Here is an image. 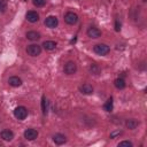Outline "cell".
I'll list each match as a JSON object with an SVG mask.
<instances>
[{"instance_id": "obj_12", "label": "cell", "mask_w": 147, "mask_h": 147, "mask_svg": "<svg viewBox=\"0 0 147 147\" xmlns=\"http://www.w3.org/2000/svg\"><path fill=\"white\" fill-rule=\"evenodd\" d=\"M8 83H9L10 86L18 87V86L22 85V79H21L20 77H17V76H13V77H10V78L8 79Z\"/></svg>"}, {"instance_id": "obj_15", "label": "cell", "mask_w": 147, "mask_h": 147, "mask_svg": "<svg viewBox=\"0 0 147 147\" xmlns=\"http://www.w3.org/2000/svg\"><path fill=\"white\" fill-rule=\"evenodd\" d=\"M42 46H44V48L46 51H53V49L56 48V42L52 41V40H46V41H44Z\"/></svg>"}, {"instance_id": "obj_11", "label": "cell", "mask_w": 147, "mask_h": 147, "mask_svg": "<svg viewBox=\"0 0 147 147\" xmlns=\"http://www.w3.org/2000/svg\"><path fill=\"white\" fill-rule=\"evenodd\" d=\"M53 141L56 144V145H63L65 141H67V137L62 133H56L53 136Z\"/></svg>"}, {"instance_id": "obj_24", "label": "cell", "mask_w": 147, "mask_h": 147, "mask_svg": "<svg viewBox=\"0 0 147 147\" xmlns=\"http://www.w3.org/2000/svg\"><path fill=\"white\" fill-rule=\"evenodd\" d=\"M121 133H122L121 131H116V132H113V133L110 134V138H113V139H114L116 136H118V134H121Z\"/></svg>"}, {"instance_id": "obj_2", "label": "cell", "mask_w": 147, "mask_h": 147, "mask_svg": "<svg viewBox=\"0 0 147 147\" xmlns=\"http://www.w3.org/2000/svg\"><path fill=\"white\" fill-rule=\"evenodd\" d=\"M14 116L17 118V119H24L26 118L28 116V109L23 106H20V107H16L15 110H14Z\"/></svg>"}, {"instance_id": "obj_23", "label": "cell", "mask_w": 147, "mask_h": 147, "mask_svg": "<svg viewBox=\"0 0 147 147\" xmlns=\"http://www.w3.org/2000/svg\"><path fill=\"white\" fill-rule=\"evenodd\" d=\"M90 70L92 71V74H98V72H99V68H98L95 64H92L91 68H90Z\"/></svg>"}, {"instance_id": "obj_1", "label": "cell", "mask_w": 147, "mask_h": 147, "mask_svg": "<svg viewBox=\"0 0 147 147\" xmlns=\"http://www.w3.org/2000/svg\"><path fill=\"white\" fill-rule=\"evenodd\" d=\"M94 53H96L98 55H107L110 52L109 46H107L106 44H98L93 47Z\"/></svg>"}, {"instance_id": "obj_10", "label": "cell", "mask_w": 147, "mask_h": 147, "mask_svg": "<svg viewBox=\"0 0 147 147\" xmlns=\"http://www.w3.org/2000/svg\"><path fill=\"white\" fill-rule=\"evenodd\" d=\"M0 137H1L3 140H6V141H10V140L14 138V133H13L11 130L6 129V130H2V131H1Z\"/></svg>"}, {"instance_id": "obj_19", "label": "cell", "mask_w": 147, "mask_h": 147, "mask_svg": "<svg viewBox=\"0 0 147 147\" xmlns=\"http://www.w3.org/2000/svg\"><path fill=\"white\" fill-rule=\"evenodd\" d=\"M32 2L36 7H42V6H45L46 0H32Z\"/></svg>"}, {"instance_id": "obj_3", "label": "cell", "mask_w": 147, "mask_h": 147, "mask_svg": "<svg viewBox=\"0 0 147 147\" xmlns=\"http://www.w3.org/2000/svg\"><path fill=\"white\" fill-rule=\"evenodd\" d=\"M26 53L30 55V56H38L40 53H41V47L37 44H32V45H29L26 47Z\"/></svg>"}, {"instance_id": "obj_20", "label": "cell", "mask_w": 147, "mask_h": 147, "mask_svg": "<svg viewBox=\"0 0 147 147\" xmlns=\"http://www.w3.org/2000/svg\"><path fill=\"white\" fill-rule=\"evenodd\" d=\"M118 146H119V147H124V146H126V147H132V142H131V141H127V140H124V141H121V142L118 144Z\"/></svg>"}, {"instance_id": "obj_16", "label": "cell", "mask_w": 147, "mask_h": 147, "mask_svg": "<svg viewBox=\"0 0 147 147\" xmlns=\"http://www.w3.org/2000/svg\"><path fill=\"white\" fill-rule=\"evenodd\" d=\"M26 38L29 40L34 41V40H38L40 38V33L37 31H29V32H26Z\"/></svg>"}, {"instance_id": "obj_22", "label": "cell", "mask_w": 147, "mask_h": 147, "mask_svg": "<svg viewBox=\"0 0 147 147\" xmlns=\"http://www.w3.org/2000/svg\"><path fill=\"white\" fill-rule=\"evenodd\" d=\"M7 8V1L6 0H0V11H5Z\"/></svg>"}, {"instance_id": "obj_14", "label": "cell", "mask_w": 147, "mask_h": 147, "mask_svg": "<svg viewBox=\"0 0 147 147\" xmlns=\"http://www.w3.org/2000/svg\"><path fill=\"white\" fill-rule=\"evenodd\" d=\"M125 125H126V127H127L129 130H134V129L139 125V122H138L137 119H134V118H130V119H126Z\"/></svg>"}, {"instance_id": "obj_25", "label": "cell", "mask_w": 147, "mask_h": 147, "mask_svg": "<svg viewBox=\"0 0 147 147\" xmlns=\"http://www.w3.org/2000/svg\"><path fill=\"white\" fill-rule=\"evenodd\" d=\"M115 30H116V31H119V30H121V24L118 23V21H116V24H115Z\"/></svg>"}, {"instance_id": "obj_26", "label": "cell", "mask_w": 147, "mask_h": 147, "mask_svg": "<svg viewBox=\"0 0 147 147\" xmlns=\"http://www.w3.org/2000/svg\"><path fill=\"white\" fill-rule=\"evenodd\" d=\"M142 1H146V0H142Z\"/></svg>"}, {"instance_id": "obj_9", "label": "cell", "mask_w": 147, "mask_h": 147, "mask_svg": "<svg viewBox=\"0 0 147 147\" xmlns=\"http://www.w3.org/2000/svg\"><path fill=\"white\" fill-rule=\"evenodd\" d=\"M25 17H26V20H28L29 22H31V23H34V22H38V21H39V15H38V13H37V11H33V10L28 11V13L25 14Z\"/></svg>"}, {"instance_id": "obj_13", "label": "cell", "mask_w": 147, "mask_h": 147, "mask_svg": "<svg viewBox=\"0 0 147 147\" xmlns=\"http://www.w3.org/2000/svg\"><path fill=\"white\" fill-rule=\"evenodd\" d=\"M79 91H80L83 94H92V93H93V87H92V85H90V84H83V85H80Z\"/></svg>"}, {"instance_id": "obj_18", "label": "cell", "mask_w": 147, "mask_h": 147, "mask_svg": "<svg viewBox=\"0 0 147 147\" xmlns=\"http://www.w3.org/2000/svg\"><path fill=\"white\" fill-rule=\"evenodd\" d=\"M103 109H105L106 111H111V110H113V99H111V98H109V99L107 100V102H106L105 106H103Z\"/></svg>"}, {"instance_id": "obj_21", "label": "cell", "mask_w": 147, "mask_h": 147, "mask_svg": "<svg viewBox=\"0 0 147 147\" xmlns=\"http://www.w3.org/2000/svg\"><path fill=\"white\" fill-rule=\"evenodd\" d=\"M41 106H42V114L46 115V113H47V107H46V98H45V96H42Z\"/></svg>"}, {"instance_id": "obj_17", "label": "cell", "mask_w": 147, "mask_h": 147, "mask_svg": "<svg viewBox=\"0 0 147 147\" xmlns=\"http://www.w3.org/2000/svg\"><path fill=\"white\" fill-rule=\"evenodd\" d=\"M114 84H115L116 88H118V90H122V88L125 87V82H124L123 78H117V79L114 82Z\"/></svg>"}, {"instance_id": "obj_5", "label": "cell", "mask_w": 147, "mask_h": 147, "mask_svg": "<svg viewBox=\"0 0 147 147\" xmlns=\"http://www.w3.org/2000/svg\"><path fill=\"white\" fill-rule=\"evenodd\" d=\"M63 71H64V74H67V75H74V74L77 71V65H76V63L72 62V61L67 62V63L64 64V67H63Z\"/></svg>"}, {"instance_id": "obj_4", "label": "cell", "mask_w": 147, "mask_h": 147, "mask_svg": "<svg viewBox=\"0 0 147 147\" xmlns=\"http://www.w3.org/2000/svg\"><path fill=\"white\" fill-rule=\"evenodd\" d=\"M64 21H65V23H68L70 25H74L78 22V15L74 11H68L64 15Z\"/></svg>"}, {"instance_id": "obj_6", "label": "cell", "mask_w": 147, "mask_h": 147, "mask_svg": "<svg viewBox=\"0 0 147 147\" xmlns=\"http://www.w3.org/2000/svg\"><path fill=\"white\" fill-rule=\"evenodd\" d=\"M57 24H59V21H57V18H56L55 16H48V17H46V20H45V25H46L47 28L54 29V28L57 26Z\"/></svg>"}, {"instance_id": "obj_8", "label": "cell", "mask_w": 147, "mask_h": 147, "mask_svg": "<svg viewBox=\"0 0 147 147\" xmlns=\"http://www.w3.org/2000/svg\"><path fill=\"white\" fill-rule=\"evenodd\" d=\"M87 36L90 38L95 39V38H99L101 36V31L98 28H95V26H91V28L87 29Z\"/></svg>"}, {"instance_id": "obj_7", "label": "cell", "mask_w": 147, "mask_h": 147, "mask_svg": "<svg viewBox=\"0 0 147 147\" xmlns=\"http://www.w3.org/2000/svg\"><path fill=\"white\" fill-rule=\"evenodd\" d=\"M38 137V132L34 129H26L24 131V138L26 140H34Z\"/></svg>"}]
</instances>
